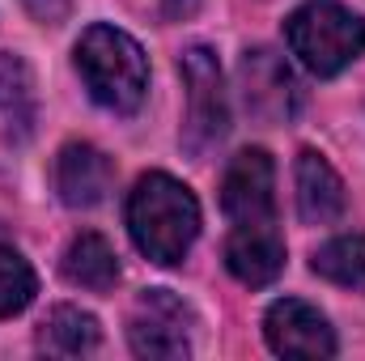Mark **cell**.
Masks as SVG:
<instances>
[{
    "instance_id": "cell-1",
    "label": "cell",
    "mask_w": 365,
    "mask_h": 361,
    "mask_svg": "<svg viewBox=\"0 0 365 361\" xmlns=\"http://www.w3.org/2000/svg\"><path fill=\"white\" fill-rule=\"evenodd\" d=\"M128 230H132V243L153 264L170 268L191 251L200 234V204L179 179L153 171L128 195Z\"/></svg>"
},
{
    "instance_id": "cell-2",
    "label": "cell",
    "mask_w": 365,
    "mask_h": 361,
    "mask_svg": "<svg viewBox=\"0 0 365 361\" xmlns=\"http://www.w3.org/2000/svg\"><path fill=\"white\" fill-rule=\"evenodd\" d=\"M77 73L93 102L115 115H132L149 90V60L140 43L115 26H90L77 43Z\"/></svg>"
},
{
    "instance_id": "cell-3",
    "label": "cell",
    "mask_w": 365,
    "mask_h": 361,
    "mask_svg": "<svg viewBox=\"0 0 365 361\" xmlns=\"http://www.w3.org/2000/svg\"><path fill=\"white\" fill-rule=\"evenodd\" d=\"M284 39L289 51L314 77H336L365 51V17L349 13L336 0H310L297 13H289Z\"/></svg>"
},
{
    "instance_id": "cell-4",
    "label": "cell",
    "mask_w": 365,
    "mask_h": 361,
    "mask_svg": "<svg viewBox=\"0 0 365 361\" xmlns=\"http://www.w3.org/2000/svg\"><path fill=\"white\" fill-rule=\"evenodd\" d=\"M182 81H187V123H182V145L187 153H208L225 128H230V106L221 86V64L212 47H187L182 51Z\"/></svg>"
},
{
    "instance_id": "cell-5",
    "label": "cell",
    "mask_w": 365,
    "mask_h": 361,
    "mask_svg": "<svg viewBox=\"0 0 365 361\" xmlns=\"http://www.w3.org/2000/svg\"><path fill=\"white\" fill-rule=\"evenodd\" d=\"M191 310L182 306V298H175L170 289H145L132 323H128V340L140 357H162V361H179L191 353Z\"/></svg>"
},
{
    "instance_id": "cell-6",
    "label": "cell",
    "mask_w": 365,
    "mask_h": 361,
    "mask_svg": "<svg viewBox=\"0 0 365 361\" xmlns=\"http://www.w3.org/2000/svg\"><path fill=\"white\" fill-rule=\"evenodd\" d=\"M221 208L234 230H272L276 195H272V158L264 149H242L225 179H221Z\"/></svg>"
},
{
    "instance_id": "cell-7",
    "label": "cell",
    "mask_w": 365,
    "mask_h": 361,
    "mask_svg": "<svg viewBox=\"0 0 365 361\" xmlns=\"http://www.w3.org/2000/svg\"><path fill=\"white\" fill-rule=\"evenodd\" d=\"M264 336L280 357H331L336 353V336L327 327V319L297 298L272 302L268 319H264Z\"/></svg>"
},
{
    "instance_id": "cell-8",
    "label": "cell",
    "mask_w": 365,
    "mask_h": 361,
    "mask_svg": "<svg viewBox=\"0 0 365 361\" xmlns=\"http://www.w3.org/2000/svg\"><path fill=\"white\" fill-rule=\"evenodd\" d=\"M238 77H242V98H247V111L251 115L276 123V119H289L297 111V98H302L297 93V81H293L289 64L276 51H268V47L247 51Z\"/></svg>"
},
{
    "instance_id": "cell-9",
    "label": "cell",
    "mask_w": 365,
    "mask_h": 361,
    "mask_svg": "<svg viewBox=\"0 0 365 361\" xmlns=\"http://www.w3.org/2000/svg\"><path fill=\"white\" fill-rule=\"evenodd\" d=\"M110 183H115V166H110V158L102 149L81 145V141L60 149V158H56V191H60V200L68 208L102 204Z\"/></svg>"
},
{
    "instance_id": "cell-10",
    "label": "cell",
    "mask_w": 365,
    "mask_h": 361,
    "mask_svg": "<svg viewBox=\"0 0 365 361\" xmlns=\"http://www.w3.org/2000/svg\"><path fill=\"white\" fill-rule=\"evenodd\" d=\"M225 268L234 272V280H242L247 289L272 285L284 272V238L280 230H230L225 238Z\"/></svg>"
},
{
    "instance_id": "cell-11",
    "label": "cell",
    "mask_w": 365,
    "mask_h": 361,
    "mask_svg": "<svg viewBox=\"0 0 365 361\" xmlns=\"http://www.w3.org/2000/svg\"><path fill=\"white\" fill-rule=\"evenodd\" d=\"M297 213L306 225H331L344 213V183L314 149L297 153Z\"/></svg>"
},
{
    "instance_id": "cell-12",
    "label": "cell",
    "mask_w": 365,
    "mask_h": 361,
    "mask_svg": "<svg viewBox=\"0 0 365 361\" xmlns=\"http://www.w3.org/2000/svg\"><path fill=\"white\" fill-rule=\"evenodd\" d=\"M64 276L81 289H93V293H106L115 280H119V260L110 251V243L102 234H77L64 251Z\"/></svg>"
},
{
    "instance_id": "cell-13",
    "label": "cell",
    "mask_w": 365,
    "mask_h": 361,
    "mask_svg": "<svg viewBox=\"0 0 365 361\" xmlns=\"http://www.w3.org/2000/svg\"><path fill=\"white\" fill-rule=\"evenodd\" d=\"M102 340L98 332V319L81 306H56L47 319H43V332H38V345L56 357H81V353H93Z\"/></svg>"
},
{
    "instance_id": "cell-14",
    "label": "cell",
    "mask_w": 365,
    "mask_h": 361,
    "mask_svg": "<svg viewBox=\"0 0 365 361\" xmlns=\"http://www.w3.org/2000/svg\"><path fill=\"white\" fill-rule=\"evenodd\" d=\"M310 264H314L319 276H327L331 285L365 289V234H344V238L323 243Z\"/></svg>"
},
{
    "instance_id": "cell-15",
    "label": "cell",
    "mask_w": 365,
    "mask_h": 361,
    "mask_svg": "<svg viewBox=\"0 0 365 361\" xmlns=\"http://www.w3.org/2000/svg\"><path fill=\"white\" fill-rule=\"evenodd\" d=\"M34 268L13 251V247H0V319L9 315H21L30 302H34Z\"/></svg>"
},
{
    "instance_id": "cell-16",
    "label": "cell",
    "mask_w": 365,
    "mask_h": 361,
    "mask_svg": "<svg viewBox=\"0 0 365 361\" xmlns=\"http://www.w3.org/2000/svg\"><path fill=\"white\" fill-rule=\"evenodd\" d=\"M30 90V77H26V64L9 51H0V106H17Z\"/></svg>"
},
{
    "instance_id": "cell-17",
    "label": "cell",
    "mask_w": 365,
    "mask_h": 361,
    "mask_svg": "<svg viewBox=\"0 0 365 361\" xmlns=\"http://www.w3.org/2000/svg\"><path fill=\"white\" fill-rule=\"evenodd\" d=\"M26 4H30V13L38 21H51V26L68 17V0H26Z\"/></svg>"
},
{
    "instance_id": "cell-18",
    "label": "cell",
    "mask_w": 365,
    "mask_h": 361,
    "mask_svg": "<svg viewBox=\"0 0 365 361\" xmlns=\"http://www.w3.org/2000/svg\"><path fill=\"white\" fill-rule=\"evenodd\" d=\"M195 9H200V0H162L166 21H187V17H195Z\"/></svg>"
}]
</instances>
